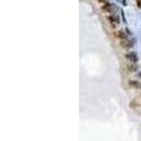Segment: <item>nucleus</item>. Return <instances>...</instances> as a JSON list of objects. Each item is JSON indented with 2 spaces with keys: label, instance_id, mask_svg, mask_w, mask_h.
Segmentation results:
<instances>
[{
  "label": "nucleus",
  "instance_id": "f03ea898",
  "mask_svg": "<svg viewBox=\"0 0 141 141\" xmlns=\"http://www.w3.org/2000/svg\"><path fill=\"white\" fill-rule=\"evenodd\" d=\"M134 45V40H123L121 41V47L123 48H130Z\"/></svg>",
  "mask_w": 141,
  "mask_h": 141
},
{
  "label": "nucleus",
  "instance_id": "39448f33",
  "mask_svg": "<svg viewBox=\"0 0 141 141\" xmlns=\"http://www.w3.org/2000/svg\"><path fill=\"white\" fill-rule=\"evenodd\" d=\"M116 35H117L119 38H121V40H127V35H126V32H124V31H117V32H116Z\"/></svg>",
  "mask_w": 141,
  "mask_h": 141
},
{
  "label": "nucleus",
  "instance_id": "0eeeda50",
  "mask_svg": "<svg viewBox=\"0 0 141 141\" xmlns=\"http://www.w3.org/2000/svg\"><path fill=\"white\" fill-rule=\"evenodd\" d=\"M137 6L141 8V0H137Z\"/></svg>",
  "mask_w": 141,
  "mask_h": 141
},
{
  "label": "nucleus",
  "instance_id": "20e7f679",
  "mask_svg": "<svg viewBox=\"0 0 141 141\" xmlns=\"http://www.w3.org/2000/svg\"><path fill=\"white\" fill-rule=\"evenodd\" d=\"M109 21H110L113 25H116V24L119 23V18H117L116 16H110V17H109Z\"/></svg>",
  "mask_w": 141,
  "mask_h": 141
},
{
  "label": "nucleus",
  "instance_id": "7ed1b4c3",
  "mask_svg": "<svg viewBox=\"0 0 141 141\" xmlns=\"http://www.w3.org/2000/svg\"><path fill=\"white\" fill-rule=\"evenodd\" d=\"M126 56H127V59H129V61H131V62H137V59H138L136 52H129Z\"/></svg>",
  "mask_w": 141,
  "mask_h": 141
},
{
  "label": "nucleus",
  "instance_id": "423d86ee",
  "mask_svg": "<svg viewBox=\"0 0 141 141\" xmlns=\"http://www.w3.org/2000/svg\"><path fill=\"white\" fill-rule=\"evenodd\" d=\"M129 71H131V72H134V71H137V66L131 64V65H129Z\"/></svg>",
  "mask_w": 141,
  "mask_h": 141
},
{
  "label": "nucleus",
  "instance_id": "6e6552de",
  "mask_svg": "<svg viewBox=\"0 0 141 141\" xmlns=\"http://www.w3.org/2000/svg\"><path fill=\"white\" fill-rule=\"evenodd\" d=\"M97 1H100V3H105V1H106V0H97Z\"/></svg>",
  "mask_w": 141,
  "mask_h": 141
},
{
  "label": "nucleus",
  "instance_id": "f257e3e1",
  "mask_svg": "<svg viewBox=\"0 0 141 141\" xmlns=\"http://www.w3.org/2000/svg\"><path fill=\"white\" fill-rule=\"evenodd\" d=\"M114 10H116L114 4H112V3H105V4H103V11H107V13H114Z\"/></svg>",
  "mask_w": 141,
  "mask_h": 141
}]
</instances>
